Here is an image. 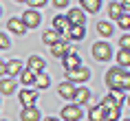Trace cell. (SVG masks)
Returning <instances> with one entry per match:
<instances>
[{"mask_svg":"<svg viewBox=\"0 0 130 121\" xmlns=\"http://www.w3.org/2000/svg\"><path fill=\"white\" fill-rule=\"evenodd\" d=\"M106 84L110 88H121V90H128L130 77H128V68H110L106 73Z\"/></svg>","mask_w":130,"mask_h":121,"instance_id":"6da1fadb","label":"cell"},{"mask_svg":"<svg viewBox=\"0 0 130 121\" xmlns=\"http://www.w3.org/2000/svg\"><path fill=\"white\" fill-rule=\"evenodd\" d=\"M64 75H66V81H71V84H82V81L90 79V71L84 68V66L69 68V71H64Z\"/></svg>","mask_w":130,"mask_h":121,"instance_id":"7a4b0ae2","label":"cell"},{"mask_svg":"<svg viewBox=\"0 0 130 121\" xmlns=\"http://www.w3.org/2000/svg\"><path fill=\"white\" fill-rule=\"evenodd\" d=\"M93 57H95L97 62H106L112 57V48H110V44H106V42H95L93 44Z\"/></svg>","mask_w":130,"mask_h":121,"instance_id":"3957f363","label":"cell"},{"mask_svg":"<svg viewBox=\"0 0 130 121\" xmlns=\"http://www.w3.org/2000/svg\"><path fill=\"white\" fill-rule=\"evenodd\" d=\"M20 20H22V24H24L27 29H35V27L42 22V15H40V11H38V9H29V11H24V13H22Z\"/></svg>","mask_w":130,"mask_h":121,"instance_id":"277c9868","label":"cell"},{"mask_svg":"<svg viewBox=\"0 0 130 121\" xmlns=\"http://www.w3.org/2000/svg\"><path fill=\"white\" fill-rule=\"evenodd\" d=\"M51 53L55 57H64V55H69V53H75V48L71 46L66 40H57L55 44H51Z\"/></svg>","mask_w":130,"mask_h":121,"instance_id":"5b68a950","label":"cell"},{"mask_svg":"<svg viewBox=\"0 0 130 121\" xmlns=\"http://www.w3.org/2000/svg\"><path fill=\"white\" fill-rule=\"evenodd\" d=\"M62 119H64V121H79V119H82V108L75 106V103L64 106V108H62Z\"/></svg>","mask_w":130,"mask_h":121,"instance_id":"8992f818","label":"cell"},{"mask_svg":"<svg viewBox=\"0 0 130 121\" xmlns=\"http://www.w3.org/2000/svg\"><path fill=\"white\" fill-rule=\"evenodd\" d=\"M20 103L22 108H31L35 106V101H38V90H31V88H24V90H20Z\"/></svg>","mask_w":130,"mask_h":121,"instance_id":"52a82bcc","label":"cell"},{"mask_svg":"<svg viewBox=\"0 0 130 121\" xmlns=\"http://www.w3.org/2000/svg\"><path fill=\"white\" fill-rule=\"evenodd\" d=\"M66 18H69L71 27H84V22H86V15H84L82 9H71L66 13Z\"/></svg>","mask_w":130,"mask_h":121,"instance_id":"ba28073f","label":"cell"},{"mask_svg":"<svg viewBox=\"0 0 130 121\" xmlns=\"http://www.w3.org/2000/svg\"><path fill=\"white\" fill-rule=\"evenodd\" d=\"M44 66H46L44 57H40V55H31V57H29V71H31L33 75L44 73Z\"/></svg>","mask_w":130,"mask_h":121,"instance_id":"9c48e42d","label":"cell"},{"mask_svg":"<svg viewBox=\"0 0 130 121\" xmlns=\"http://www.w3.org/2000/svg\"><path fill=\"white\" fill-rule=\"evenodd\" d=\"M90 99V90L84 86H75V93H73V103L79 106V103H86Z\"/></svg>","mask_w":130,"mask_h":121,"instance_id":"30bf717a","label":"cell"},{"mask_svg":"<svg viewBox=\"0 0 130 121\" xmlns=\"http://www.w3.org/2000/svg\"><path fill=\"white\" fill-rule=\"evenodd\" d=\"M51 29H55V31H57L60 35H64V33H66V31L71 29L69 18H66V15H55V18H53V27H51Z\"/></svg>","mask_w":130,"mask_h":121,"instance_id":"8fae6325","label":"cell"},{"mask_svg":"<svg viewBox=\"0 0 130 121\" xmlns=\"http://www.w3.org/2000/svg\"><path fill=\"white\" fill-rule=\"evenodd\" d=\"M42 119V114H40V110L35 106H31V108H22V112H20V121H40Z\"/></svg>","mask_w":130,"mask_h":121,"instance_id":"7c38bea8","label":"cell"},{"mask_svg":"<svg viewBox=\"0 0 130 121\" xmlns=\"http://www.w3.org/2000/svg\"><path fill=\"white\" fill-rule=\"evenodd\" d=\"M7 29L11 31V33H15V35H24V33H27V27L22 24L20 18H11V20L7 22Z\"/></svg>","mask_w":130,"mask_h":121,"instance_id":"4fadbf2b","label":"cell"},{"mask_svg":"<svg viewBox=\"0 0 130 121\" xmlns=\"http://www.w3.org/2000/svg\"><path fill=\"white\" fill-rule=\"evenodd\" d=\"M82 5V11H88V13H97L102 9V0H79Z\"/></svg>","mask_w":130,"mask_h":121,"instance_id":"5bb4252c","label":"cell"},{"mask_svg":"<svg viewBox=\"0 0 130 121\" xmlns=\"http://www.w3.org/2000/svg\"><path fill=\"white\" fill-rule=\"evenodd\" d=\"M57 93H60V97H64V99H73L75 86H73L71 81H62L60 86H57Z\"/></svg>","mask_w":130,"mask_h":121,"instance_id":"9a60e30c","label":"cell"},{"mask_svg":"<svg viewBox=\"0 0 130 121\" xmlns=\"http://www.w3.org/2000/svg\"><path fill=\"white\" fill-rule=\"evenodd\" d=\"M5 68H7V75H11V77H15V75L22 73V62L20 60H11V62H5Z\"/></svg>","mask_w":130,"mask_h":121,"instance_id":"2e32d148","label":"cell"},{"mask_svg":"<svg viewBox=\"0 0 130 121\" xmlns=\"http://www.w3.org/2000/svg\"><path fill=\"white\" fill-rule=\"evenodd\" d=\"M84 35H86V29L84 27H71L69 31L64 33V38H71V40L79 42V40H84Z\"/></svg>","mask_w":130,"mask_h":121,"instance_id":"e0dca14e","label":"cell"},{"mask_svg":"<svg viewBox=\"0 0 130 121\" xmlns=\"http://www.w3.org/2000/svg\"><path fill=\"white\" fill-rule=\"evenodd\" d=\"M48 84H51V77H48L46 73H38L33 79V86L40 88V90H44V88H48Z\"/></svg>","mask_w":130,"mask_h":121,"instance_id":"ac0fdd59","label":"cell"},{"mask_svg":"<svg viewBox=\"0 0 130 121\" xmlns=\"http://www.w3.org/2000/svg\"><path fill=\"white\" fill-rule=\"evenodd\" d=\"M57 40H60V33H57L55 29H46V31L42 33V42H44V44H48V46H51V44H55Z\"/></svg>","mask_w":130,"mask_h":121,"instance_id":"d6986e66","label":"cell"},{"mask_svg":"<svg viewBox=\"0 0 130 121\" xmlns=\"http://www.w3.org/2000/svg\"><path fill=\"white\" fill-rule=\"evenodd\" d=\"M62 60H64V68H66V71H69V68L82 66V64H79V57H77V53H69V55H64Z\"/></svg>","mask_w":130,"mask_h":121,"instance_id":"ffe728a7","label":"cell"},{"mask_svg":"<svg viewBox=\"0 0 130 121\" xmlns=\"http://www.w3.org/2000/svg\"><path fill=\"white\" fill-rule=\"evenodd\" d=\"M13 93H15L13 79H0V95H13Z\"/></svg>","mask_w":130,"mask_h":121,"instance_id":"44dd1931","label":"cell"},{"mask_svg":"<svg viewBox=\"0 0 130 121\" xmlns=\"http://www.w3.org/2000/svg\"><path fill=\"white\" fill-rule=\"evenodd\" d=\"M117 62H119V68H128L130 66V51L121 48V51L117 53Z\"/></svg>","mask_w":130,"mask_h":121,"instance_id":"7402d4cb","label":"cell"},{"mask_svg":"<svg viewBox=\"0 0 130 121\" xmlns=\"http://www.w3.org/2000/svg\"><path fill=\"white\" fill-rule=\"evenodd\" d=\"M88 119L90 121H104V110H102L99 103H95V106L88 110Z\"/></svg>","mask_w":130,"mask_h":121,"instance_id":"603a6c76","label":"cell"},{"mask_svg":"<svg viewBox=\"0 0 130 121\" xmlns=\"http://www.w3.org/2000/svg\"><path fill=\"white\" fill-rule=\"evenodd\" d=\"M97 33L102 38H110L112 35V24L110 22H97Z\"/></svg>","mask_w":130,"mask_h":121,"instance_id":"cb8c5ba5","label":"cell"},{"mask_svg":"<svg viewBox=\"0 0 130 121\" xmlns=\"http://www.w3.org/2000/svg\"><path fill=\"white\" fill-rule=\"evenodd\" d=\"M121 117V108H110V110H104V121H119Z\"/></svg>","mask_w":130,"mask_h":121,"instance_id":"d4e9b609","label":"cell"},{"mask_svg":"<svg viewBox=\"0 0 130 121\" xmlns=\"http://www.w3.org/2000/svg\"><path fill=\"white\" fill-rule=\"evenodd\" d=\"M33 79H35V75L29 71V68H22V73H20V81L24 84V86H33Z\"/></svg>","mask_w":130,"mask_h":121,"instance_id":"484cf974","label":"cell"},{"mask_svg":"<svg viewBox=\"0 0 130 121\" xmlns=\"http://www.w3.org/2000/svg\"><path fill=\"white\" fill-rule=\"evenodd\" d=\"M117 22H119V27L123 29V33H128V29H130V15H128V11H123V13L117 18Z\"/></svg>","mask_w":130,"mask_h":121,"instance_id":"4316f807","label":"cell"},{"mask_svg":"<svg viewBox=\"0 0 130 121\" xmlns=\"http://www.w3.org/2000/svg\"><path fill=\"white\" fill-rule=\"evenodd\" d=\"M108 13H110V18H112V20H117V18L123 13V7L119 5V2H112V5L108 7Z\"/></svg>","mask_w":130,"mask_h":121,"instance_id":"83f0119b","label":"cell"},{"mask_svg":"<svg viewBox=\"0 0 130 121\" xmlns=\"http://www.w3.org/2000/svg\"><path fill=\"white\" fill-rule=\"evenodd\" d=\"M99 106H102V110H110V108H119V106H117V101L112 99L110 95H108V97H104V99H102V103H99Z\"/></svg>","mask_w":130,"mask_h":121,"instance_id":"f1b7e54d","label":"cell"},{"mask_svg":"<svg viewBox=\"0 0 130 121\" xmlns=\"http://www.w3.org/2000/svg\"><path fill=\"white\" fill-rule=\"evenodd\" d=\"M9 44H11V42H9L7 33H0V51H7V48H9Z\"/></svg>","mask_w":130,"mask_h":121,"instance_id":"f546056e","label":"cell"},{"mask_svg":"<svg viewBox=\"0 0 130 121\" xmlns=\"http://www.w3.org/2000/svg\"><path fill=\"white\" fill-rule=\"evenodd\" d=\"M119 46L126 48V51H130V38H128V33H123V35H121V40H119Z\"/></svg>","mask_w":130,"mask_h":121,"instance_id":"4dcf8cb0","label":"cell"},{"mask_svg":"<svg viewBox=\"0 0 130 121\" xmlns=\"http://www.w3.org/2000/svg\"><path fill=\"white\" fill-rule=\"evenodd\" d=\"M29 5H31V9H40V7H44L48 0H27Z\"/></svg>","mask_w":130,"mask_h":121,"instance_id":"1f68e13d","label":"cell"},{"mask_svg":"<svg viewBox=\"0 0 130 121\" xmlns=\"http://www.w3.org/2000/svg\"><path fill=\"white\" fill-rule=\"evenodd\" d=\"M53 7L64 9V7H69V0H53Z\"/></svg>","mask_w":130,"mask_h":121,"instance_id":"d6a6232c","label":"cell"},{"mask_svg":"<svg viewBox=\"0 0 130 121\" xmlns=\"http://www.w3.org/2000/svg\"><path fill=\"white\" fill-rule=\"evenodd\" d=\"M2 75H7V68H5V62L0 60V77H2Z\"/></svg>","mask_w":130,"mask_h":121,"instance_id":"836d02e7","label":"cell"},{"mask_svg":"<svg viewBox=\"0 0 130 121\" xmlns=\"http://www.w3.org/2000/svg\"><path fill=\"white\" fill-rule=\"evenodd\" d=\"M44 121H60V119H57V117H46Z\"/></svg>","mask_w":130,"mask_h":121,"instance_id":"e575fe53","label":"cell"},{"mask_svg":"<svg viewBox=\"0 0 130 121\" xmlns=\"http://www.w3.org/2000/svg\"><path fill=\"white\" fill-rule=\"evenodd\" d=\"M13 2H27V0H13Z\"/></svg>","mask_w":130,"mask_h":121,"instance_id":"d590c367","label":"cell"},{"mask_svg":"<svg viewBox=\"0 0 130 121\" xmlns=\"http://www.w3.org/2000/svg\"><path fill=\"white\" fill-rule=\"evenodd\" d=\"M0 15H2V7H0Z\"/></svg>","mask_w":130,"mask_h":121,"instance_id":"8d00e7d4","label":"cell"},{"mask_svg":"<svg viewBox=\"0 0 130 121\" xmlns=\"http://www.w3.org/2000/svg\"><path fill=\"white\" fill-rule=\"evenodd\" d=\"M123 121H130V119H123Z\"/></svg>","mask_w":130,"mask_h":121,"instance_id":"74e56055","label":"cell"}]
</instances>
